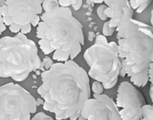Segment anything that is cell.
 Here are the masks:
<instances>
[{
  "label": "cell",
  "instance_id": "obj_8",
  "mask_svg": "<svg viewBox=\"0 0 153 120\" xmlns=\"http://www.w3.org/2000/svg\"><path fill=\"white\" fill-rule=\"evenodd\" d=\"M143 105H146L145 97L132 83L124 81L120 84L116 107L122 120H140Z\"/></svg>",
  "mask_w": 153,
  "mask_h": 120
},
{
  "label": "cell",
  "instance_id": "obj_1",
  "mask_svg": "<svg viewBox=\"0 0 153 120\" xmlns=\"http://www.w3.org/2000/svg\"><path fill=\"white\" fill-rule=\"evenodd\" d=\"M41 80L37 93L44 101L43 109L55 113L57 120L78 119L91 94L85 70L74 60L59 62L41 73Z\"/></svg>",
  "mask_w": 153,
  "mask_h": 120
},
{
  "label": "cell",
  "instance_id": "obj_21",
  "mask_svg": "<svg viewBox=\"0 0 153 120\" xmlns=\"http://www.w3.org/2000/svg\"><path fill=\"white\" fill-rule=\"evenodd\" d=\"M59 7H62V8H68L69 6H71L72 5V1H65V0H59Z\"/></svg>",
  "mask_w": 153,
  "mask_h": 120
},
{
  "label": "cell",
  "instance_id": "obj_12",
  "mask_svg": "<svg viewBox=\"0 0 153 120\" xmlns=\"http://www.w3.org/2000/svg\"><path fill=\"white\" fill-rule=\"evenodd\" d=\"M53 64H54V62H53V59L50 58V57H48L46 56L44 59H43V61L41 62V64H40V70L43 71H48L49 70L51 67L53 66Z\"/></svg>",
  "mask_w": 153,
  "mask_h": 120
},
{
  "label": "cell",
  "instance_id": "obj_5",
  "mask_svg": "<svg viewBox=\"0 0 153 120\" xmlns=\"http://www.w3.org/2000/svg\"><path fill=\"white\" fill-rule=\"evenodd\" d=\"M83 58L90 67L88 76L102 83L103 89H112L117 84L121 61L116 42H108L103 35H97L94 45L84 52Z\"/></svg>",
  "mask_w": 153,
  "mask_h": 120
},
{
  "label": "cell",
  "instance_id": "obj_17",
  "mask_svg": "<svg viewBox=\"0 0 153 120\" xmlns=\"http://www.w3.org/2000/svg\"><path fill=\"white\" fill-rule=\"evenodd\" d=\"M145 1L146 0H130V1H128V3L132 10H138L139 8L143 6Z\"/></svg>",
  "mask_w": 153,
  "mask_h": 120
},
{
  "label": "cell",
  "instance_id": "obj_2",
  "mask_svg": "<svg viewBox=\"0 0 153 120\" xmlns=\"http://www.w3.org/2000/svg\"><path fill=\"white\" fill-rule=\"evenodd\" d=\"M36 28L38 45L44 54L59 62L73 60L84 45L82 25L69 8L56 7L41 14Z\"/></svg>",
  "mask_w": 153,
  "mask_h": 120
},
{
  "label": "cell",
  "instance_id": "obj_10",
  "mask_svg": "<svg viewBox=\"0 0 153 120\" xmlns=\"http://www.w3.org/2000/svg\"><path fill=\"white\" fill-rule=\"evenodd\" d=\"M103 2L106 6L105 15L110 18L107 22L110 28L116 30L123 22L133 19L134 12L126 0H104Z\"/></svg>",
  "mask_w": 153,
  "mask_h": 120
},
{
  "label": "cell",
  "instance_id": "obj_3",
  "mask_svg": "<svg viewBox=\"0 0 153 120\" xmlns=\"http://www.w3.org/2000/svg\"><path fill=\"white\" fill-rule=\"evenodd\" d=\"M118 54L121 61L120 75L128 76L137 87H145L153 65V32L146 23L128 19L117 29Z\"/></svg>",
  "mask_w": 153,
  "mask_h": 120
},
{
  "label": "cell",
  "instance_id": "obj_22",
  "mask_svg": "<svg viewBox=\"0 0 153 120\" xmlns=\"http://www.w3.org/2000/svg\"><path fill=\"white\" fill-rule=\"evenodd\" d=\"M93 39H94V33L93 32H90L89 33V40L92 41Z\"/></svg>",
  "mask_w": 153,
  "mask_h": 120
},
{
  "label": "cell",
  "instance_id": "obj_23",
  "mask_svg": "<svg viewBox=\"0 0 153 120\" xmlns=\"http://www.w3.org/2000/svg\"><path fill=\"white\" fill-rule=\"evenodd\" d=\"M36 104H37V105L42 104V100H41V99H37V100H36Z\"/></svg>",
  "mask_w": 153,
  "mask_h": 120
},
{
  "label": "cell",
  "instance_id": "obj_7",
  "mask_svg": "<svg viewBox=\"0 0 153 120\" xmlns=\"http://www.w3.org/2000/svg\"><path fill=\"white\" fill-rule=\"evenodd\" d=\"M41 0H8L1 6L2 19L13 33L31 32L32 27L38 25L42 13Z\"/></svg>",
  "mask_w": 153,
  "mask_h": 120
},
{
  "label": "cell",
  "instance_id": "obj_9",
  "mask_svg": "<svg viewBox=\"0 0 153 120\" xmlns=\"http://www.w3.org/2000/svg\"><path fill=\"white\" fill-rule=\"evenodd\" d=\"M93 96L84 103L78 120H122L111 97L102 93Z\"/></svg>",
  "mask_w": 153,
  "mask_h": 120
},
{
  "label": "cell",
  "instance_id": "obj_16",
  "mask_svg": "<svg viewBox=\"0 0 153 120\" xmlns=\"http://www.w3.org/2000/svg\"><path fill=\"white\" fill-rule=\"evenodd\" d=\"M105 9H106V6H105V5H100V6H99L97 9L98 16L100 17V19H102L103 21H105L107 19V16L105 15Z\"/></svg>",
  "mask_w": 153,
  "mask_h": 120
},
{
  "label": "cell",
  "instance_id": "obj_18",
  "mask_svg": "<svg viewBox=\"0 0 153 120\" xmlns=\"http://www.w3.org/2000/svg\"><path fill=\"white\" fill-rule=\"evenodd\" d=\"M31 120H55V119L44 113H38Z\"/></svg>",
  "mask_w": 153,
  "mask_h": 120
},
{
  "label": "cell",
  "instance_id": "obj_20",
  "mask_svg": "<svg viewBox=\"0 0 153 120\" xmlns=\"http://www.w3.org/2000/svg\"><path fill=\"white\" fill-rule=\"evenodd\" d=\"M6 30V26H5V24L3 23V19H2V10H1V7H0V35H1V33Z\"/></svg>",
  "mask_w": 153,
  "mask_h": 120
},
{
  "label": "cell",
  "instance_id": "obj_14",
  "mask_svg": "<svg viewBox=\"0 0 153 120\" xmlns=\"http://www.w3.org/2000/svg\"><path fill=\"white\" fill-rule=\"evenodd\" d=\"M92 91L95 94H102L103 92V86L102 83L98 82V81H95L92 84Z\"/></svg>",
  "mask_w": 153,
  "mask_h": 120
},
{
  "label": "cell",
  "instance_id": "obj_13",
  "mask_svg": "<svg viewBox=\"0 0 153 120\" xmlns=\"http://www.w3.org/2000/svg\"><path fill=\"white\" fill-rule=\"evenodd\" d=\"M56 7H59V2L56 1V0H46L42 3V9H44V11H48V10H51Z\"/></svg>",
  "mask_w": 153,
  "mask_h": 120
},
{
  "label": "cell",
  "instance_id": "obj_4",
  "mask_svg": "<svg viewBox=\"0 0 153 120\" xmlns=\"http://www.w3.org/2000/svg\"><path fill=\"white\" fill-rule=\"evenodd\" d=\"M40 64L36 43L25 35L18 32L0 38V77L20 82L39 70Z\"/></svg>",
  "mask_w": 153,
  "mask_h": 120
},
{
  "label": "cell",
  "instance_id": "obj_6",
  "mask_svg": "<svg viewBox=\"0 0 153 120\" xmlns=\"http://www.w3.org/2000/svg\"><path fill=\"white\" fill-rule=\"evenodd\" d=\"M36 108V98L20 85L0 86V120H31Z\"/></svg>",
  "mask_w": 153,
  "mask_h": 120
},
{
  "label": "cell",
  "instance_id": "obj_15",
  "mask_svg": "<svg viewBox=\"0 0 153 120\" xmlns=\"http://www.w3.org/2000/svg\"><path fill=\"white\" fill-rule=\"evenodd\" d=\"M115 32V29L113 28H110L108 23L105 22L103 24V28H102V33H103V36L106 37V36H111Z\"/></svg>",
  "mask_w": 153,
  "mask_h": 120
},
{
  "label": "cell",
  "instance_id": "obj_11",
  "mask_svg": "<svg viewBox=\"0 0 153 120\" xmlns=\"http://www.w3.org/2000/svg\"><path fill=\"white\" fill-rule=\"evenodd\" d=\"M140 120H153V107L149 104L143 105L142 108V117Z\"/></svg>",
  "mask_w": 153,
  "mask_h": 120
},
{
  "label": "cell",
  "instance_id": "obj_19",
  "mask_svg": "<svg viewBox=\"0 0 153 120\" xmlns=\"http://www.w3.org/2000/svg\"><path fill=\"white\" fill-rule=\"evenodd\" d=\"M83 2L81 0H75V1H72V5L71 6L74 8L75 11H79V10L82 6Z\"/></svg>",
  "mask_w": 153,
  "mask_h": 120
}]
</instances>
